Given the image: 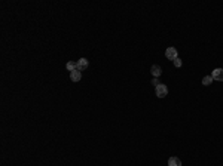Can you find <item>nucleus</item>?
I'll use <instances>...</instances> for the list:
<instances>
[{"mask_svg":"<svg viewBox=\"0 0 223 166\" xmlns=\"http://www.w3.org/2000/svg\"><path fill=\"white\" fill-rule=\"evenodd\" d=\"M167 93H168V88H167L165 85H159V86H156V95H158L159 98H165Z\"/></svg>","mask_w":223,"mask_h":166,"instance_id":"1","label":"nucleus"},{"mask_svg":"<svg viewBox=\"0 0 223 166\" xmlns=\"http://www.w3.org/2000/svg\"><path fill=\"white\" fill-rule=\"evenodd\" d=\"M76 65H77V70H79V71H84V70L88 68L89 64H88V59H86V58H80V59L76 62Z\"/></svg>","mask_w":223,"mask_h":166,"instance_id":"2","label":"nucleus"},{"mask_svg":"<svg viewBox=\"0 0 223 166\" xmlns=\"http://www.w3.org/2000/svg\"><path fill=\"white\" fill-rule=\"evenodd\" d=\"M165 56H167V58H168V59H172V61H174V59H175V58H177V49H175V48H168V49H167V52H165Z\"/></svg>","mask_w":223,"mask_h":166,"instance_id":"3","label":"nucleus"},{"mask_svg":"<svg viewBox=\"0 0 223 166\" xmlns=\"http://www.w3.org/2000/svg\"><path fill=\"white\" fill-rule=\"evenodd\" d=\"M213 80L223 82V68H216V70L213 71Z\"/></svg>","mask_w":223,"mask_h":166,"instance_id":"4","label":"nucleus"},{"mask_svg":"<svg viewBox=\"0 0 223 166\" xmlns=\"http://www.w3.org/2000/svg\"><path fill=\"white\" fill-rule=\"evenodd\" d=\"M70 79H71L73 82H79V80L82 79V71H79V70L71 71V73H70Z\"/></svg>","mask_w":223,"mask_h":166,"instance_id":"5","label":"nucleus"},{"mask_svg":"<svg viewBox=\"0 0 223 166\" xmlns=\"http://www.w3.org/2000/svg\"><path fill=\"white\" fill-rule=\"evenodd\" d=\"M150 71H152V76H155V77H159V76L162 74V68H161L159 65H152Z\"/></svg>","mask_w":223,"mask_h":166,"instance_id":"6","label":"nucleus"},{"mask_svg":"<svg viewBox=\"0 0 223 166\" xmlns=\"http://www.w3.org/2000/svg\"><path fill=\"white\" fill-rule=\"evenodd\" d=\"M168 166H182V160L177 159V157H171L168 160Z\"/></svg>","mask_w":223,"mask_h":166,"instance_id":"7","label":"nucleus"},{"mask_svg":"<svg viewBox=\"0 0 223 166\" xmlns=\"http://www.w3.org/2000/svg\"><path fill=\"white\" fill-rule=\"evenodd\" d=\"M66 68H67V70H69L70 73H71V71L77 70V65H76V62H71V61H69V62L66 64Z\"/></svg>","mask_w":223,"mask_h":166,"instance_id":"8","label":"nucleus"},{"mask_svg":"<svg viewBox=\"0 0 223 166\" xmlns=\"http://www.w3.org/2000/svg\"><path fill=\"white\" fill-rule=\"evenodd\" d=\"M213 83V76H205L204 79H202V85L204 86H208V85H211Z\"/></svg>","mask_w":223,"mask_h":166,"instance_id":"9","label":"nucleus"},{"mask_svg":"<svg viewBox=\"0 0 223 166\" xmlns=\"http://www.w3.org/2000/svg\"><path fill=\"white\" fill-rule=\"evenodd\" d=\"M172 62H174V65H175V67H182V59H180L179 56H177V58H175Z\"/></svg>","mask_w":223,"mask_h":166,"instance_id":"10","label":"nucleus"},{"mask_svg":"<svg viewBox=\"0 0 223 166\" xmlns=\"http://www.w3.org/2000/svg\"><path fill=\"white\" fill-rule=\"evenodd\" d=\"M152 85H153V86H159V85H161V82H159L158 77H155L153 80H152Z\"/></svg>","mask_w":223,"mask_h":166,"instance_id":"11","label":"nucleus"}]
</instances>
